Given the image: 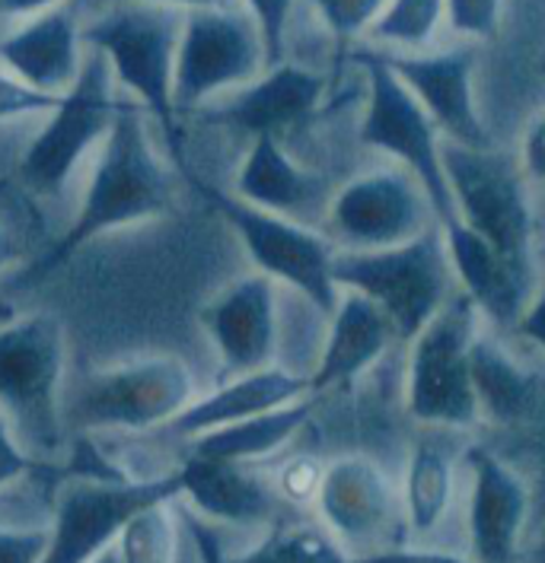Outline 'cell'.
Segmentation results:
<instances>
[{"label":"cell","instance_id":"cell-33","mask_svg":"<svg viewBox=\"0 0 545 563\" xmlns=\"http://www.w3.org/2000/svg\"><path fill=\"white\" fill-rule=\"evenodd\" d=\"M323 475H326V462H319L316 455H294L274 472L272 484L284 506L306 509V506L316 504Z\"/></svg>","mask_w":545,"mask_h":563},{"label":"cell","instance_id":"cell-37","mask_svg":"<svg viewBox=\"0 0 545 563\" xmlns=\"http://www.w3.org/2000/svg\"><path fill=\"white\" fill-rule=\"evenodd\" d=\"M48 532L42 529H0V563H42Z\"/></svg>","mask_w":545,"mask_h":563},{"label":"cell","instance_id":"cell-41","mask_svg":"<svg viewBox=\"0 0 545 563\" xmlns=\"http://www.w3.org/2000/svg\"><path fill=\"white\" fill-rule=\"evenodd\" d=\"M514 328L530 341V344H536L545 354V287L533 290V297L526 302V309L520 312V319H516Z\"/></svg>","mask_w":545,"mask_h":563},{"label":"cell","instance_id":"cell-32","mask_svg":"<svg viewBox=\"0 0 545 563\" xmlns=\"http://www.w3.org/2000/svg\"><path fill=\"white\" fill-rule=\"evenodd\" d=\"M504 0H447V26L456 38L476 45L501 32Z\"/></svg>","mask_w":545,"mask_h":563},{"label":"cell","instance_id":"cell-5","mask_svg":"<svg viewBox=\"0 0 545 563\" xmlns=\"http://www.w3.org/2000/svg\"><path fill=\"white\" fill-rule=\"evenodd\" d=\"M192 188L211 205L230 230L240 236L246 255L252 258L255 271L272 277L284 290L313 306L319 316H333L338 306V284H335V242L319 230H309L306 223L274 213V210L246 205L237 195H227L201 178L188 176Z\"/></svg>","mask_w":545,"mask_h":563},{"label":"cell","instance_id":"cell-17","mask_svg":"<svg viewBox=\"0 0 545 563\" xmlns=\"http://www.w3.org/2000/svg\"><path fill=\"white\" fill-rule=\"evenodd\" d=\"M402 84L418 96L444 141L462 147H491L476 102V48L454 45L440 52H383Z\"/></svg>","mask_w":545,"mask_h":563},{"label":"cell","instance_id":"cell-1","mask_svg":"<svg viewBox=\"0 0 545 563\" xmlns=\"http://www.w3.org/2000/svg\"><path fill=\"white\" fill-rule=\"evenodd\" d=\"M151 121L141 102L121 92L119 112L106 141L99 144V159L92 166L80 210L52 255L35 265V274L70 262L74 252H80L96 236L156 220L173 210V176L153 150L148 131Z\"/></svg>","mask_w":545,"mask_h":563},{"label":"cell","instance_id":"cell-11","mask_svg":"<svg viewBox=\"0 0 545 563\" xmlns=\"http://www.w3.org/2000/svg\"><path fill=\"white\" fill-rule=\"evenodd\" d=\"M444 169L456 217L516 265L533 267L530 181L523 178L516 159L491 147H462L444 141Z\"/></svg>","mask_w":545,"mask_h":563},{"label":"cell","instance_id":"cell-13","mask_svg":"<svg viewBox=\"0 0 545 563\" xmlns=\"http://www.w3.org/2000/svg\"><path fill=\"white\" fill-rule=\"evenodd\" d=\"M121 89L109 60L96 48H87L77 84L61 96V102L45 115V124L26 147L20 173L32 191L58 195L77 163L99 147L116 121Z\"/></svg>","mask_w":545,"mask_h":563},{"label":"cell","instance_id":"cell-27","mask_svg":"<svg viewBox=\"0 0 545 563\" xmlns=\"http://www.w3.org/2000/svg\"><path fill=\"white\" fill-rule=\"evenodd\" d=\"M469 360H472V386L482 417L494 423H511L530 411L536 383L498 338L479 331Z\"/></svg>","mask_w":545,"mask_h":563},{"label":"cell","instance_id":"cell-38","mask_svg":"<svg viewBox=\"0 0 545 563\" xmlns=\"http://www.w3.org/2000/svg\"><path fill=\"white\" fill-rule=\"evenodd\" d=\"M355 563H476L469 554H456L447 548H437V544H395L390 551H380V554H370Z\"/></svg>","mask_w":545,"mask_h":563},{"label":"cell","instance_id":"cell-35","mask_svg":"<svg viewBox=\"0 0 545 563\" xmlns=\"http://www.w3.org/2000/svg\"><path fill=\"white\" fill-rule=\"evenodd\" d=\"M58 102L61 96H52V92H42V89L30 87L26 80H20L17 74H10L0 64V121L48 115Z\"/></svg>","mask_w":545,"mask_h":563},{"label":"cell","instance_id":"cell-26","mask_svg":"<svg viewBox=\"0 0 545 563\" xmlns=\"http://www.w3.org/2000/svg\"><path fill=\"white\" fill-rule=\"evenodd\" d=\"M309 417H313V395L294 401V405L265 411V415L246 417V420H237V423L208 430V433L188 440V455L259 465V462L272 459L291 443L309 423Z\"/></svg>","mask_w":545,"mask_h":563},{"label":"cell","instance_id":"cell-21","mask_svg":"<svg viewBox=\"0 0 545 563\" xmlns=\"http://www.w3.org/2000/svg\"><path fill=\"white\" fill-rule=\"evenodd\" d=\"M182 481V497L192 512L208 522L224 526H272L277 522V497L269 477L255 472V465L242 462H220L205 455H188L176 468Z\"/></svg>","mask_w":545,"mask_h":563},{"label":"cell","instance_id":"cell-45","mask_svg":"<svg viewBox=\"0 0 545 563\" xmlns=\"http://www.w3.org/2000/svg\"><path fill=\"white\" fill-rule=\"evenodd\" d=\"M20 262V242L10 236V230L0 227V271H7L10 265Z\"/></svg>","mask_w":545,"mask_h":563},{"label":"cell","instance_id":"cell-16","mask_svg":"<svg viewBox=\"0 0 545 563\" xmlns=\"http://www.w3.org/2000/svg\"><path fill=\"white\" fill-rule=\"evenodd\" d=\"M272 277L262 271L237 277L201 309V325L220 356V383L274 366L281 341V309Z\"/></svg>","mask_w":545,"mask_h":563},{"label":"cell","instance_id":"cell-28","mask_svg":"<svg viewBox=\"0 0 545 563\" xmlns=\"http://www.w3.org/2000/svg\"><path fill=\"white\" fill-rule=\"evenodd\" d=\"M227 563H355V558L316 519H277L265 534Z\"/></svg>","mask_w":545,"mask_h":563},{"label":"cell","instance_id":"cell-18","mask_svg":"<svg viewBox=\"0 0 545 563\" xmlns=\"http://www.w3.org/2000/svg\"><path fill=\"white\" fill-rule=\"evenodd\" d=\"M329 80L319 70H309L294 60L272 64L265 74H259L252 84L227 92L217 99L214 109H205V119L211 124H224L252 137H281L284 131L297 128L309 119L323 99Z\"/></svg>","mask_w":545,"mask_h":563},{"label":"cell","instance_id":"cell-20","mask_svg":"<svg viewBox=\"0 0 545 563\" xmlns=\"http://www.w3.org/2000/svg\"><path fill=\"white\" fill-rule=\"evenodd\" d=\"M454 437L456 430H424L405 455L399 490L412 544H434V534L454 516L466 484V445Z\"/></svg>","mask_w":545,"mask_h":563},{"label":"cell","instance_id":"cell-36","mask_svg":"<svg viewBox=\"0 0 545 563\" xmlns=\"http://www.w3.org/2000/svg\"><path fill=\"white\" fill-rule=\"evenodd\" d=\"M516 166L530 185H545V109L526 121L516 150Z\"/></svg>","mask_w":545,"mask_h":563},{"label":"cell","instance_id":"cell-22","mask_svg":"<svg viewBox=\"0 0 545 563\" xmlns=\"http://www.w3.org/2000/svg\"><path fill=\"white\" fill-rule=\"evenodd\" d=\"M440 230L459 290L476 302L491 325H516L520 312L533 297V267L516 265L462 220L444 223Z\"/></svg>","mask_w":545,"mask_h":563},{"label":"cell","instance_id":"cell-40","mask_svg":"<svg viewBox=\"0 0 545 563\" xmlns=\"http://www.w3.org/2000/svg\"><path fill=\"white\" fill-rule=\"evenodd\" d=\"M179 522L182 529L188 532L195 551H198V561L201 563H227V551H224V538L217 534L214 522L201 519L198 512H192L188 506L179 509Z\"/></svg>","mask_w":545,"mask_h":563},{"label":"cell","instance_id":"cell-10","mask_svg":"<svg viewBox=\"0 0 545 563\" xmlns=\"http://www.w3.org/2000/svg\"><path fill=\"white\" fill-rule=\"evenodd\" d=\"M195 401V376L176 354H144L92 373L77 391L74 420L87 430L144 433L170 427Z\"/></svg>","mask_w":545,"mask_h":563},{"label":"cell","instance_id":"cell-24","mask_svg":"<svg viewBox=\"0 0 545 563\" xmlns=\"http://www.w3.org/2000/svg\"><path fill=\"white\" fill-rule=\"evenodd\" d=\"M309 376L284 369V366H265L255 373H242L233 379H224L220 386L195 398L185 411H182L170 430L182 440H195L208 430L237 423L246 417L265 415L274 408L294 405L301 398H309Z\"/></svg>","mask_w":545,"mask_h":563},{"label":"cell","instance_id":"cell-7","mask_svg":"<svg viewBox=\"0 0 545 563\" xmlns=\"http://www.w3.org/2000/svg\"><path fill=\"white\" fill-rule=\"evenodd\" d=\"M355 60L361 64L363 77H367L363 119L358 128L361 144L390 156L395 166L408 169L422 181L430 205L437 210L440 227L459 220L447 169H444L440 128L424 112L418 96L402 84V77L390 67L383 52H358Z\"/></svg>","mask_w":545,"mask_h":563},{"label":"cell","instance_id":"cell-30","mask_svg":"<svg viewBox=\"0 0 545 563\" xmlns=\"http://www.w3.org/2000/svg\"><path fill=\"white\" fill-rule=\"evenodd\" d=\"M170 504L151 506L134 516L119 538L121 563H176L179 554V516L166 509Z\"/></svg>","mask_w":545,"mask_h":563},{"label":"cell","instance_id":"cell-9","mask_svg":"<svg viewBox=\"0 0 545 563\" xmlns=\"http://www.w3.org/2000/svg\"><path fill=\"white\" fill-rule=\"evenodd\" d=\"M265 70L269 52L262 32L242 7L227 3L188 10L176 52L173 106L179 115L201 112Z\"/></svg>","mask_w":545,"mask_h":563},{"label":"cell","instance_id":"cell-29","mask_svg":"<svg viewBox=\"0 0 545 563\" xmlns=\"http://www.w3.org/2000/svg\"><path fill=\"white\" fill-rule=\"evenodd\" d=\"M447 26V0H386L367 38L393 52H427Z\"/></svg>","mask_w":545,"mask_h":563},{"label":"cell","instance_id":"cell-39","mask_svg":"<svg viewBox=\"0 0 545 563\" xmlns=\"http://www.w3.org/2000/svg\"><path fill=\"white\" fill-rule=\"evenodd\" d=\"M39 468V462L23 449L13 427L0 417V487H10L13 481L26 477Z\"/></svg>","mask_w":545,"mask_h":563},{"label":"cell","instance_id":"cell-42","mask_svg":"<svg viewBox=\"0 0 545 563\" xmlns=\"http://www.w3.org/2000/svg\"><path fill=\"white\" fill-rule=\"evenodd\" d=\"M64 3H74V0H0V23L17 26L23 20L42 16L48 10H58Z\"/></svg>","mask_w":545,"mask_h":563},{"label":"cell","instance_id":"cell-48","mask_svg":"<svg viewBox=\"0 0 545 563\" xmlns=\"http://www.w3.org/2000/svg\"><path fill=\"white\" fill-rule=\"evenodd\" d=\"M539 70H543V77H545V52H543V58H539Z\"/></svg>","mask_w":545,"mask_h":563},{"label":"cell","instance_id":"cell-12","mask_svg":"<svg viewBox=\"0 0 545 563\" xmlns=\"http://www.w3.org/2000/svg\"><path fill=\"white\" fill-rule=\"evenodd\" d=\"M313 512L355 561L408 541L399 481L363 452H345L326 462Z\"/></svg>","mask_w":545,"mask_h":563},{"label":"cell","instance_id":"cell-25","mask_svg":"<svg viewBox=\"0 0 545 563\" xmlns=\"http://www.w3.org/2000/svg\"><path fill=\"white\" fill-rule=\"evenodd\" d=\"M233 195L242 198L246 205L294 217L301 223L313 210L326 213L329 198H333L326 178L301 166L281 144V137H269V134L252 137V144L242 156L240 173H237Z\"/></svg>","mask_w":545,"mask_h":563},{"label":"cell","instance_id":"cell-2","mask_svg":"<svg viewBox=\"0 0 545 563\" xmlns=\"http://www.w3.org/2000/svg\"><path fill=\"white\" fill-rule=\"evenodd\" d=\"M185 13L138 0H87L84 42L109 60L124 96L141 102L163 131L170 147H179V112L173 106L176 52Z\"/></svg>","mask_w":545,"mask_h":563},{"label":"cell","instance_id":"cell-44","mask_svg":"<svg viewBox=\"0 0 545 563\" xmlns=\"http://www.w3.org/2000/svg\"><path fill=\"white\" fill-rule=\"evenodd\" d=\"M520 563H545V522L526 538L523 554H520Z\"/></svg>","mask_w":545,"mask_h":563},{"label":"cell","instance_id":"cell-15","mask_svg":"<svg viewBox=\"0 0 545 563\" xmlns=\"http://www.w3.org/2000/svg\"><path fill=\"white\" fill-rule=\"evenodd\" d=\"M466 554L476 563H520L530 538L526 477L488 445H466Z\"/></svg>","mask_w":545,"mask_h":563},{"label":"cell","instance_id":"cell-23","mask_svg":"<svg viewBox=\"0 0 545 563\" xmlns=\"http://www.w3.org/2000/svg\"><path fill=\"white\" fill-rule=\"evenodd\" d=\"M393 341H399L395 328L380 312V306L355 290H341L338 306L329 316L319 363L309 373V391L323 395L358 383L363 373H370L386 356Z\"/></svg>","mask_w":545,"mask_h":563},{"label":"cell","instance_id":"cell-14","mask_svg":"<svg viewBox=\"0 0 545 563\" xmlns=\"http://www.w3.org/2000/svg\"><path fill=\"white\" fill-rule=\"evenodd\" d=\"M437 210L418 178L402 166L361 173L335 188L323 213V233L335 249H390L437 227Z\"/></svg>","mask_w":545,"mask_h":563},{"label":"cell","instance_id":"cell-8","mask_svg":"<svg viewBox=\"0 0 545 563\" xmlns=\"http://www.w3.org/2000/svg\"><path fill=\"white\" fill-rule=\"evenodd\" d=\"M182 497L179 472L128 481L121 475H77L55 497V522L42 563H90L119 544L124 526L144 509Z\"/></svg>","mask_w":545,"mask_h":563},{"label":"cell","instance_id":"cell-6","mask_svg":"<svg viewBox=\"0 0 545 563\" xmlns=\"http://www.w3.org/2000/svg\"><path fill=\"white\" fill-rule=\"evenodd\" d=\"M67 334L55 316L35 312L0 325V411L20 443L42 455L61 445V379Z\"/></svg>","mask_w":545,"mask_h":563},{"label":"cell","instance_id":"cell-34","mask_svg":"<svg viewBox=\"0 0 545 563\" xmlns=\"http://www.w3.org/2000/svg\"><path fill=\"white\" fill-rule=\"evenodd\" d=\"M242 10L255 20V26L262 32L269 67L287 60V32H291L297 0H242Z\"/></svg>","mask_w":545,"mask_h":563},{"label":"cell","instance_id":"cell-3","mask_svg":"<svg viewBox=\"0 0 545 563\" xmlns=\"http://www.w3.org/2000/svg\"><path fill=\"white\" fill-rule=\"evenodd\" d=\"M338 290L367 297L393 322L399 341H415L459 290L440 223L390 249H338Z\"/></svg>","mask_w":545,"mask_h":563},{"label":"cell","instance_id":"cell-19","mask_svg":"<svg viewBox=\"0 0 545 563\" xmlns=\"http://www.w3.org/2000/svg\"><path fill=\"white\" fill-rule=\"evenodd\" d=\"M84 20L87 0H74L42 16L7 26L0 32V64L30 87L64 96L77 84L87 60Z\"/></svg>","mask_w":545,"mask_h":563},{"label":"cell","instance_id":"cell-46","mask_svg":"<svg viewBox=\"0 0 545 563\" xmlns=\"http://www.w3.org/2000/svg\"><path fill=\"white\" fill-rule=\"evenodd\" d=\"M90 563H121V551H119V544H112V548H106L99 558H92Z\"/></svg>","mask_w":545,"mask_h":563},{"label":"cell","instance_id":"cell-47","mask_svg":"<svg viewBox=\"0 0 545 563\" xmlns=\"http://www.w3.org/2000/svg\"><path fill=\"white\" fill-rule=\"evenodd\" d=\"M10 319H13V312H10V309H3V306H0V325H3V322H10Z\"/></svg>","mask_w":545,"mask_h":563},{"label":"cell","instance_id":"cell-4","mask_svg":"<svg viewBox=\"0 0 545 563\" xmlns=\"http://www.w3.org/2000/svg\"><path fill=\"white\" fill-rule=\"evenodd\" d=\"M482 312L456 290L415 341L405 360V411L424 430H469L482 420L472 386V341Z\"/></svg>","mask_w":545,"mask_h":563},{"label":"cell","instance_id":"cell-31","mask_svg":"<svg viewBox=\"0 0 545 563\" xmlns=\"http://www.w3.org/2000/svg\"><path fill=\"white\" fill-rule=\"evenodd\" d=\"M338 45H351L377 23L386 0H306Z\"/></svg>","mask_w":545,"mask_h":563},{"label":"cell","instance_id":"cell-43","mask_svg":"<svg viewBox=\"0 0 545 563\" xmlns=\"http://www.w3.org/2000/svg\"><path fill=\"white\" fill-rule=\"evenodd\" d=\"M90 3H102V0H90ZM138 3H156V7H173V10H205V7H227L233 0H138Z\"/></svg>","mask_w":545,"mask_h":563}]
</instances>
